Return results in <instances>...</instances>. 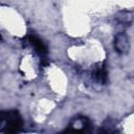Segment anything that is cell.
I'll return each instance as SVG.
<instances>
[{
	"label": "cell",
	"instance_id": "3957f363",
	"mask_svg": "<svg viewBox=\"0 0 134 134\" xmlns=\"http://www.w3.org/2000/svg\"><path fill=\"white\" fill-rule=\"evenodd\" d=\"M114 48L118 53L126 54L130 49L129 38L125 32H118L114 37Z\"/></svg>",
	"mask_w": 134,
	"mask_h": 134
},
{
	"label": "cell",
	"instance_id": "8992f818",
	"mask_svg": "<svg viewBox=\"0 0 134 134\" xmlns=\"http://www.w3.org/2000/svg\"><path fill=\"white\" fill-rule=\"evenodd\" d=\"M132 14L130 12H127V10H122V12H119L117 15H116V21L124 24V25H128L132 22Z\"/></svg>",
	"mask_w": 134,
	"mask_h": 134
},
{
	"label": "cell",
	"instance_id": "7a4b0ae2",
	"mask_svg": "<svg viewBox=\"0 0 134 134\" xmlns=\"http://www.w3.org/2000/svg\"><path fill=\"white\" fill-rule=\"evenodd\" d=\"M27 41L29 42V44L35 48L36 52L39 54L40 59H41V64L44 66V65H47L48 64V61H47V47L46 45L43 43V41H41L38 37L36 36H32V35H28L26 37Z\"/></svg>",
	"mask_w": 134,
	"mask_h": 134
},
{
	"label": "cell",
	"instance_id": "6da1fadb",
	"mask_svg": "<svg viewBox=\"0 0 134 134\" xmlns=\"http://www.w3.org/2000/svg\"><path fill=\"white\" fill-rule=\"evenodd\" d=\"M0 131L2 133L12 134L17 133L22 129L23 119L17 110L2 111L0 113Z\"/></svg>",
	"mask_w": 134,
	"mask_h": 134
},
{
	"label": "cell",
	"instance_id": "277c9868",
	"mask_svg": "<svg viewBox=\"0 0 134 134\" xmlns=\"http://www.w3.org/2000/svg\"><path fill=\"white\" fill-rule=\"evenodd\" d=\"M90 126H91L90 120L85 116H81L74 118L70 122L69 128L66 131H87L90 128Z\"/></svg>",
	"mask_w": 134,
	"mask_h": 134
},
{
	"label": "cell",
	"instance_id": "5b68a950",
	"mask_svg": "<svg viewBox=\"0 0 134 134\" xmlns=\"http://www.w3.org/2000/svg\"><path fill=\"white\" fill-rule=\"evenodd\" d=\"M107 68L105 63L98 64L97 66L94 67L93 71H92V76L95 81H97L98 83L102 84H106L107 83Z\"/></svg>",
	"mask_w": 134,
	"mask_h": 134
}]
</instances>
